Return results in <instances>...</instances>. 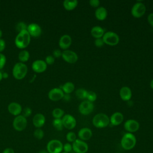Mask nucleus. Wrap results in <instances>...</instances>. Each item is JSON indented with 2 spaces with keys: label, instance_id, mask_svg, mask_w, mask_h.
<instances>
[{
  "label": "nucleus",
  "instance_id": "f257e3e1",
  "mask_svg": "<svg viewBox=\"0 0 153 153\" xmlns=\"http://www.w3.org/2000/svg\"><path fill=\"white\" fill-rule=\"evenodd\" d=\"M30 41V36L27 30L19 32L15 38V44L19 48L27 47Z\"/></svg>",
  "mask_w": 153,
  "mask_h": 153
},
{
  "label": "nucleus",
  "instance_id": "f03ea898",
  "mask_svg": "<svg viewBox=\"0 0 153 153\" xmlns=\"http://www.w3.org/2000/svg\"><path fill=\"white\" fill-rule=\"evenodd\" d=\"M92 123L93 126L97 128H104L109 124L110 121L106 114L99 113L94 116Z\"/></svg>",
  "mask_w": 153,
  "mask_h": 153
},
{
  "label": "nucleus",
  "instance_id": "7ed1b4c3",
  "mask_svg": "<svg viewBox=\"0 0 153 153\" xmlns=\"http://www.w3.org/2000/svg\"><path fill=\"white\" fill-rule=\"evenodd\" d=\"M136 143V139L134 134L131 133H127L124 134L121 140V146L126 150L133 149Z\"/></svg>",
  "mask_w": 153,
  "mask_h": 153
},
{
  "label": "nucleus",
  "instance_id": "20e7f679",
  "mask_svg": "<svg viewBox=\"0 0 153 153\" xmlns=\"http://www.w3.org/2000/svg\"><path fill=\"white\" fill-rule=\"evenodd\" d=\"M27 67L22 62H19L14 65L13 68V76L17 79H22L27 74Z\"/></svg>",
  "mask_w": 153,
  "mask_h": 153
},
{
  "label": "nucleus",
  "instance_id": "39448f33",
  "mask_svg": "<svg viewBox=\"0 0 153 153\" xmlns=\"http://www.w3.org/2000/svg\"><path fill=\"white\" fill-rule=\"evenodd\" d=\"M102 39L104 44L111 46H114L117 45L120 41L119 36L117 35V33L112 31H108L105 32Z\"/></svg>",
  "mask_w": 153,
  "mask_h": 153
},
{
  "label": "nucleus",
  "instance_id": "423d86ee",
  "mask_svg": "<svg viewBox=\"0 0 153 153\" xmlns=\"http://www.w3.org/2000/svg\"><path fill=\"white\" fill-rule=\"evenodd\" d=\"M63 145L57 139L50 140L47 145V151L48 153H61L63 150Z\"/></svg>",
  "mask_w": 153,
  "mask_h": 153
},
{
  "label": "nucleus",
  "instance_id": "0eeeda50",
  "mask_svg": "<svg viewBox=\"0 0 153 153\" xmlns=\"http://www.w3.org/2000/svg\"><path fill=\"white\" fill-rule=\"evenodd\" d=\"M146 12V6L145 5L141 2H137L135 3L131 10V15L135 18H140L142 17Z\"/></svg>",
  "mask_w": 153,
  "mask_h": 153
},
{
  "label": "nucleus",
  "instance_id": "6e6552de",
  "mask_svg": "<svg viewBox=\"0 0 153 153\" xmlns=\"http://www.w3.org/2000/svg\"><path fill=\"white\" fill-rule=\"evenodd\" d=\"M13 128L18 131L24 130L27 126V120L22 115L16 116L13 121Z\"/></svg>",
  "mask_w": 153,
  "mask_h": 153
},
{
  "label": "nucleus",
  "instance_id": "1a4fd4ad",
  "mask_svg": "<svg viewBox=\"0 0 153 153\" xmlns=\"http://www.w3.org/2000/svg\"><path fill=\"white\" fill-rule=\"evenodd\" d=\"M94 109V105L92 102L88 100L82 101L78 106V111L80 114L87 115L92 112Z\"/></svg>",
  "mask_w": 153,
  "mask_h": 153
},
{
  "label": "nucleus",
  "instance_id": "9d476101",
  "mask_svg": "<svg viewBox=\"0 0 153 153\" xmlns=\"http://www.w3.org/2000/svg\"><path fill=\"white\" fill-rule=\"evenodd\" d=\"M62 57L65 62L71 64L76 63L78 59L77 54L75 51L70 50H64L62 52Z\"/></svg>",
  "mask_w": 153,
  "mask_h": 153
},
{
  "label": "nucleus",
  "instance_id": "9b49d317",
  "mask_svg": "<svg viewBox=\"0 0 153 153\" xmlns=\"http://www.w3.org/2000/svg\"><path fill=\"white\" fill-rule=\"evenodd\" d=\"M72 146V149L76 153H85L88 149L87 143L80 139H76L73 142Z\"/></svg>",
  "mask_w": 153,
  "mask_h": 153
},
{
  "label": "nucleus",
  "instance_id": "f8f14e48",
  "mask_svg": "<svg viewBox=\"0 0 153 153\" xmlns=\"http://www.w3.org/2000/svg\"><path fill=\"white\" fill-rule=\"evenodd\" d=\"M62 123L63 127L66 128L71 130L75 128L76 124V121L75 118L70 114H66L62 117Z\"/></svg>",
  "mask_w": 153,
  "mask_h": 153
},
{
  "label": "nucleus",
  "instance_id": "ddd939ff",
  "mask_svg": "<svg viewBox=\"0 0 153 153\" xmlns=\"http://www.w3.org/2000/svg\"><path fill=\"white\" fill-rule=\"evenodd\" d=\"M64 94L63 91L60 88H54L50 90L48 96L52 101H58L63 99Z\"/></svg>",
  "mask_w": 153,
  "mask_h": 153
},
{
  "label": "nucleus",
  "instance_id": "4468645a",
  "mask_svg": "<svg viewBox=\"0 0 153 153\" xmlns=\"http://www.w3.org/2000/svg\"><path fill=\"white\" fill-rule=\"evenodd\" d=\"M124 127L126 131L132 133L137 131L139 130V123L134 120L129 119L124 123Z\"/></svg>",
  "mask_w": 153,
  "mask_h": 153
},
{
  "label": "nucleus",
  "instance_id": "2eb2a0df",
  "mask_svg": "<svg viewBox=\"0 0 153 153\" xmlns=\"http://www.w3.org/2000/svg\"><path fill=\"white\" fill-rule=\"evenodd\" d=\"M27 31L29 33L30 36L33 37H38L41 35L42 33L41 27L36 23H32L27 26Z\"/></svg>",
  "mask_w": 153,
  "mask_h": 153
},
{
  "label": "nucleus",
  "instance_id": "dca6fc26",
  "mask_svg": "<svg viewBox=\"0 0 153 153\" xmlns=\"http://www.w3.org/2000/svg\"><path fill=\"white\" fill-rule=\"evenodd\" d=\"M47 67V65L45 61L42 60H36L34 61L32 65V68L36 73H41L44 72Z\"/></svg>",
  "mask_w": 153,
  "mask_h": 153
},
{
  "label": "nucleus",
  "instance_id": "f3484780",
  "mask_svg": "<svg viewBox=\"0 0 153 153\" xmlns=\"http://www.w3.org/2000/svg\"><path fill=\"white\" fill-rule=\"evenodd\" d=\"M72 44V38L69 35H63L59 39V45L63 50H68Z\"/></svg>",
  "mask_w": 153,
  "mask_h": 153
},
{
  "label": "nucleus",
  "instance_id": "a211bd4d",
  "mask_svg": "<svg viewBox=\"0 0 153 153\" xmlns=\"http://www.w3.org/2000/svg\"><path fill=\"white\" fill-rule=\"evenodd\" d=\"M124 120V116L122 113L116 112L114 113L109 118L110 123L112 126H118L122 123Z\"/></svg>",
  "mask_w": 153,
  "mask_h": 153
},
{
  "label": "nucleus",
  "instance_id": "6ab92c4d",
  "mask_svg": "<svg viewBox=\"0 0 153 153\" xmlns=\"http://www.w3.org/2000/svg\"><path fill=\"white\" fill-rule=\"evenodd\" d=\"M45 122V118L44 115L41 113L36 114L34 115L32 120V123L34 126L36 128L42 127Z\"/></svg>",
  "mask_w": 153,
  "mask_h": 153
},
{
  "label": "nucleus",
  "instance_id": "aec40b11",
  "mask_svg": "<svg viewBox=\"0 0 153 153\" xmlns=\"http://www.w3.org/2000/svg\"><path fill=\"white\" fill-rule=\"evenodd\" d=\"M8 110L9 112L15 116L19 115L22 111L21 105L17 102H11L8 106Z\"/></svg>",
  "mask_w": 153,
  "mask_h": 153
},
{
  "label": "nucleus",
  "instance_id": "412c9836",
  "mask_svg": "<svg viewBox=\"0 0 153 153\" xmlns=\"http://www.w3.org/2000/svg\"><path fill=\"white\" fill-rule=\"evenodd\" d=\"M132 93L131 89L127 86H124L120 90V98L124 101H128L131 98Z\"/></svg>",
  "mask_w": 153,
  "mask_h": 153
},
{
  "label": "nucleus",
  "instance_id": "4be33fe9",
  "mask_svg": "<svg viewBox=\"0 0 153 153\" xmlns=\"http://www.w3.org/2000/svg\"><path fill=\"white\" fill-rule=\"evenodd\" d=\"M78 136L81 140H87L90 139L92 136L91 130L87 127H84L81 128L78 133Z\"/></svg>",
  "mask_w": 153,
  "mask_h": 153
},
{
  "label": "nucleus",
  "instance_id": "5701e85b",
  "mask_svg": "<svg viewBox=\"0 0 153 153\" xmlns=\"http://www.w3.org/2000/svg\"><path fill=\"white\" fill-rule=\"evenodd\" d=\"M96 18L100 21H103L106 19L108 16V12L106 9L103 7H99L96 8L95 13Z\"/></svg>",
  "mask_w": 153,
  "mask_h": 153
},
{
  "label": "nucleus",
  "instance_id": "b1692460",
  "mask_svg": "<svg viewBox=\"0 0 153 153\" xmlns=\"http://www.w3.org/2000/svg\"><path fill=\"white\" fill-rule=\"evenodd\" d=\"M91 36L97 39V38H101L103 37L104 33H105V30L104 29L99 26H94L91 28V31H90Z\"/></svg>",
  "mask_w": 153,
  "mask_h": 153
},
{
  "label": "nucleus",
  "instance_id": "393cba45",
  "mask_svg": "<svg viewBox=\"0 0 153 153\" xmlns=\"http://www.w3.org/2000/svg\"><path fill=\"white\" fill-rule=\"evenodd\" d=\"M63 5L66 10L71 11L76 7L78 5V1L76 0H65L63 1Z\"/></svg>",
  "mask_w": 153,
  "mask_h": 153
},
{
  "label": "nucleus",
  "instance_id": "a878e982",
  "mask_svg": "<svg viewBox=\"0 0 153 153\" xmlns=\"http://www.w3.org/2000/svg\"><path fill=\"white\" fill-rule=\"evenodd\" d=\"M61 89L62 90L64 93L69 94L74 90L75 85L74 83H72V82H67L62 85Z\"/></svg>",
  "mask_w": 153,
  "mask_h": 153
},
{
  "label": "nucleus",
  "instance_id": "bb28decb",
  "mask_svg": "<svg viewBox=\"0 0 153 153\" xmlns=\"http://www.w3.org/2000/svg\"><path fill=\"white\" fill-rule=\"evenodd\" d=\"M29 53L27 50H22L19 54V59L20 62H25L29 60Z\"/></svg>",
  "mask_w": 153,
  "mask_h": 153
},
{
  "label": "nucleus",
  "instance_id": "cd10ccee",
  "mask_svg": "<svg viewBox=\"0 0 153 153\" xmlns=\"http://www.w3.org/2000/svg\"><path fill=\"white\" fill-rule=\"evenodd\" d=\"M87 91L84 88H78L75 91V95L79 99H85L87 97Z\"/></svg>",
  "mask_w": 153,
  "mask_h": 153
},
{
  "label": "nucleus",
  "instance_id": "c85d7f7f",
  "mask_svg": "<svg viewBox=\"0 0 153 153\" xmlns=\"http://www.w3.org/2000/svg\"><path fill=\"white\" fill-rule=\"evenodd\" d=\"M53 126L57 130H59V131L62 130L63 128V125L62 119L54 118V120L53 121Z\"/></svg>",
  "mask_w": 153,
  "mask_h": 153
},
{
  "label": "nucleus",
  "instance_id": "c756f323",
  "mask_svg": "<svg viewBox=\"0 0 153 153\" xmlns=\"http://www.w3.org/2000/svg\"><path fill=\"white\" fill-rule=\"evenodd\" d=\"M64 111L60 108H55L52 112L53 117L54 118H61L64 116Z\"/></svg>",
  "mask_w": 153,
  "mask_h": 153
},
{
  "label": "nucleus",
  "instance_id": "7c9ffc66",
  "mask_svg": "<svg viewBox=\"0 0 153 153\" xmlns=\"http://www.w3.org/2000/svg\"><path fill=\"white\" fill-rule=\"evenodd\" d=\"M33 136L36 139L41 140L44 137V131L41 128H37L33 132Z\"/></svg>",
  "mask_w": 153,
  "mask_h": 153
},
{
  "label": "nucleus",
  "instance_id": "2f4dec72",
  "mask_svg": "<svg viewBox=\"0 0 153 153\" xmlns=\"http://www.w3.org/2000/svg\"><path fill=\"white\" fill-rule=\"evenodd\" d=\"M86 99H87V100L93 103V102H94L96 100L97 94L95 92H94L93 91H87Z\"/></svg>",
  "mask_w": 153,
  "mask_h": 153
},
{
  "label": "nucleus",
  "instance_id": "473e14b6",
  "mask_svg": "<svg viewBox=\"0 0 153 153\" xmlns=\"http://www.w3.org/2000/svg\"><path fill=\"white\" fill-rule=\"evenodd\" d=\"M27 26H26V23L23 22H19L17 23L16 26V30L19 33V32H21L23 30H27Z\"/></svg>",
  "mask_w": 153,
  "mask_h": 153
},
{
  "label": "nucleus",
  "instance_id": "72a5a7b5",
  "mask_svg": "<svg viewBox=\"0 0 153 153\" xmlns=\"http://www.w3.org/2000/svg\"><path fill=\"white\" fill-rule=\"evenodd\" d=\"M66 139L70 142H74L76 139V134L73 131H69L66 134Z\"/></svg>",
  "mask_w": 153,
  "mask_h": 153
},
{
  "label": "nucleus",
  "instance_id": "f704fd0d",
  "mask_svg": "<svg viewBox=\"0 0 153 153\" xmlns=\"http://www.w3.org/2000/svg\"><path fill=\"white\" fill-rule=\"evenodd\" d=\"M32 114V110L29 107H26L22 111V115L25 118L29 117Z\"/></svg>",
  "mask_w": 153,
  "mask_h": 153
},
{
  "label": "nucleus",
  "instance_id": "c9c22d12",
  "mask_svg": "<svg viewBox=\"0 0 153 153\" xmlns=\"http://www.w3.org/2000/svg\"><path fill=\"white\" fill-rule=\"evenodd\" d=\"M104 44H104V42L103 41L102 38L95 39V40H94V45H95L96 47H97L98 48H100V47H102Z\"/></svg>",
  "mask_w": 153,
  "mask_h": 153
},
{
  "label": "nucleus",
  "instance_id": "e433bc0d",
  "mask_svg": "<svg viewBox=\"0 0 153 153\" xmlns=\"http://www.w3.org/2000/svg\"><path fill=\"white\" fill-rule=\"evenodd\" d=\"M54 60H55V58L51 56V55H49V56H47L46 57H45V63H47V65H52L54 63Z\"/></svg>",
  "mask_w": 153,
  "mask_h": 153
},
{
  "label": "nucleus",
  "instance_id": "4c0bfd02",
  "mask_svg": "<svg viewBox=\"0 0 153 153\" xmlns=\"http://www.w3.org/2000/svg\"><path fill=\"white\" fill-rule=\"evenodd\" d=\"M6 62V57L5 56L0 53V69H2L4 66Z\"/></svg>",
  "mask_w": 153,
  "mask_h": 153
},
{
  "label": "nucleus",
  "instance_id": "58836bf2",
  "mask_svg": "<svg viewBox=\"0 0 153 153\" xmlns=\"http://www.w3.org/2000/svg\"><path fill=\"white\" fill-rule=\"evenodd\" d=\"M89 4L90 6L93 8H98L99 7L100 2L99 0H90L89 1Z\"/></svg>",
  "mask_w": 153,
  "mask_h": 153
},
{
  "label": "nucleus",
  "instance_id": "ea45409f",
  "mask_svg": "<svg viewBox=\"0 0 153 153\" xmlns=\"http://www.w3.org/2000/svg\"><path fill=\"white\" fill-rule=\"evenodd\" d=\"M63 149L64 150V152L69 153V152H70L72 151V145L70 143H65L63 146Z\"/></svg>",
  "mask_w": 153,
  "mask_h": 153
},
{
  "label": "nucleus",
  "instance_id": "a19ab883",
  "mask_svg": "<svg viewBox=\"0 0 153 153\" xmlns=\"http://www.w3.org/2000/svg\"><path fill=\"white\" fill-rule=\"evenodd\" d=\"M62 52L60 50L56 49L53 52V56L54 58H59L60 56H62Z\"/></svg>",
  "mask_w": 153,
  "mask_h": 153
},
{
  "label": "nucleus",
  "instance_id": "79ce46f5",
  "mask_svg": "<svg viewBox=\"0 0 153 153\" xmlns=\"http://www.w3.org/2000/svg\"><path fill=\"white\" fill-rule=\"evenodd\" d=\"M149 24L153 27V13H150L147 17Z\"/></svg>",
  "mask_w": 153,
  "mask_h": 153
},
{
  "label": "nucleus",
  "instance_id": "37998d69",
  "mask_svg": "<svg viewBox=\"0 0 153 153\" xmlns=\"http://www.w3.org/2000/svg\"><path fill=\"white\" fill-rule=\"evenodd\" d=\"M5 48V42L4 39H0V53L2 52Z\"/></svg>",
  "mask_w": 153,
  "mask_h": 153
},
{
  "label": "nucleus",
  "instance_id": "c03bdc74",
  "mask_svg": "<svg viewBox=\"0 0 153 153\" xmlns=\"http://www.w3.org/2000/svg\"><path fill=\"white\" fill-rule=\"evenodd\" d=\"M2 153H15L14 150L11 148H7L3 150Z\"/></svg>",
  "mask_w": 153,
  "mask_h": 153
},
{
  "label": "nucleus",
  "instance_id": "a18cd8bd",
  "mask_svg": "<svg viewBox=\"0 0 153 153\" xmlns=\"http://www.w3.org/2000/svg\"><path fill=\"white\" fill-rule=\"evenodd\" d=\"M63 99H64L65 100H69L70 99V96H69V94H64V96H63Z\"/></svg>",
  "mask_w": 153,
  "mask_h": 153
},
{
  "label": "nucleus",
  "instance_id": "49530a36",
  "mask_svg": "<svg viewBox=\"0 0 153 153\" xmlns=\"http://www.w3.org/2000/svg\"><path fill=\"white\" fill-rule=\"evenodd\" d=\"M2 78H7L8 76V74L7 72L2 73Z\"/></svg>",
  "mask_w": 153,
  "mask_h": 153
},
{
  "label": "nucleus",
  "instance_id": "de8ad7c7",
  "mask_svg": "<svg viewBox=\"0 0 153 153\" xmlns=\"http://www.w3.org/2000/svg\"><path fill=\"white\" fill-rule=\"evenodd\" d=\"M38 153H48L47 150H41L39 151Z\"/></svg>",
  "mask_w": 153,
  "mask_h": 153
},
{
  "label": "nucleus",
  "instance_id": "09e8293b",
  "mask_svg": "<svg viewBox=\"0 0 153 153\" xmlns=\"http://www.w3.org/2000/svg\"><path fill=\"white\" fill-rule=\"evenodd\" d=\"M150 87L152 89H153V79L151 81V82H150Z\"/></svg>",
  "mask_w": 153,
  "mask_h": 153
},
{
  "label": "nucleus",
  "instance_id": "8fccbe9b",
  "mask_svg": "<svg viewBox=\"0 0 153 153\" xmlns=\"http://www.w3.org/2000/svg\"><path fill=\"white\" fill-rule=\"evenodd\" d=\"M2 79V72L0 71V81H1Z\"/></svg>",
  "mask_w": 153,
  "mask_h": 153
},
{
  "label": "nucleus",
  "instance_id": "3c124183",
  "mask_svg": "<svg viewBox=\"0 0 153 153\" xmlns=\"http://www.w3.org/2000/svg\"><path fill=\"white\" fill-rule=\"evenodd\" d=\"M2 35V30L0 29V39H1Z\"/></svg>",
  "mask_w": 153,
  "mask_h": 153
},
{
  "label": "nucleus",
  "instance_id": "603ef678",
  "mask_svg": "<svg viewBox=\"0 0 153 153\" xmlns=\"http://www.w3.org/2000/svg\"><path fill=\"white\" fill-rule=\"evenodd\" d=\"M61 153H67V152H61Z\"/></svg>",
  "mask_w": 153,
  "mask_h": 153
}]
</instances>
